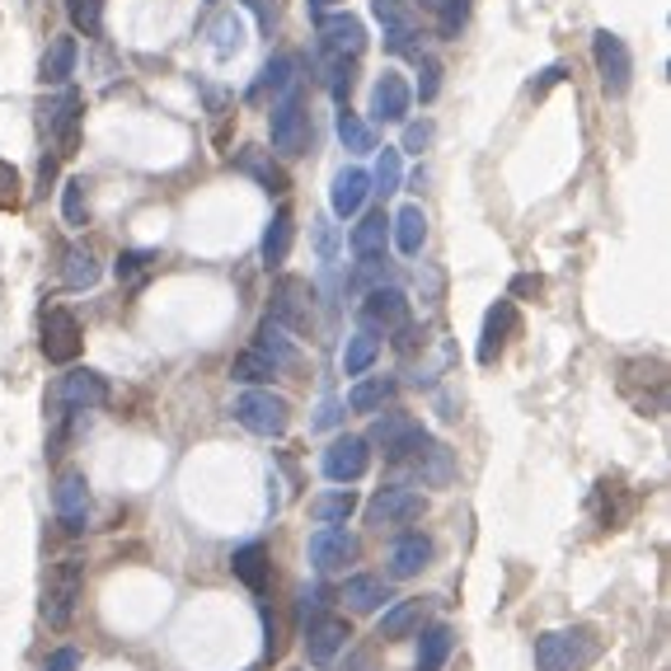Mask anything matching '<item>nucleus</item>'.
<instances>
[{
	"instance_id": "4",
	"label": "nucleus",
	"mask_w": 671,
	"mask_h": 671,
	"mask_svg": "<svg viewBox=\"0 0 671 671\" xmlns=\"http://www.w3.org/2000/svg\"><path fill=\"white\" fill-rule=\"evenodd\" d=\"M268 136H273V151L287 155V160H296V155L310 151V113H305L301 89H287L283 99H273Z\"/></svg>"
},
{
	"instance_id": "32",
	"label": "nucleus",
	"mask_w": 671,
	"mask_h": 671,
	"mask_svg": "<svg viewBox=\"0 0 671 671\" xmlns=\"http://www.w3.org/2000/svg\"><path fill=\"white\" fill-rule=\"evenodd\" d=\"M236 169H240V175H249V179H259L263 193H287L291 189L287 175L268 160V151H259V146H240L236 151Z\"/></svg>"
},
{
	"instance_id": "15",
	"label": "nucleus",
	"mask_w": 671,
	"mask_h": 671,
	"mask_svg": "<svg viewBox=\"0 0 671 671\" xmlns=\"http://www.w3.org/2000/svg\"><path fill=\"white\" fill-rule=\"evenodd\" d=\"M52 507H57V522L67 536H81V530L89 526V483L85 475H75L67 470L57 479V489H52Z\"/></svg>"
},
{
	"instance_id": "19",
	"label": "nucleus",
	"mask_w": 671,
	"mask_h": 671,
	"mask_svg": "<svg viewBox=\"0 0 671 671\" xmlns=\"http://www.w3.org/2000/svg\"><path fill=\"white\" fill-rule=\"evenodd\" d=\"M409 104H414V89L399 71H385L376 85H371V118L376 122H404L409 118Z\"/></svg>"
},
{
	"instance_id": "56",
	"label": "nucleus",
	"mask_w": 671,
	"mask_h": 671,
	"mask_svg": "<svg viewBox=\"0 0 671 671\" xmlns=\"http://www.w3.org/2000/svg\"><path fill=\"white\" fill-rule=\"evenodd\" d=\"M43 671H81V652H75V648H57Z\"/></svg>"
},
{
	"instance_id": "38",
	"label": "nucleus",
	"mask_w": 671,
	"mask_h": 671,
	"mask_svg": "<svg viewBox=\"0 0 671 671\" xmlns=\"http://www.w3.org/2000/svg\"><path fill=\"white\" fill-rule=\"evenodd\" d=\"M338 142H343V151L348 155H371L376 151V132H371V122L367 118H357L352 108H338Z\"/></svg>"
},
{
	"instance_id": "29",
	"label": "nucleus",
	"mask_w": 671,
	"mask_h": 671,
	"mask_svg": "<svg viewBox=\"0 0 671 671\" xmlns=\"http://www.w3.org/2000/svg\"><path fill=\"white\" fill-rule=\"evenodd\" d=\"M432 564V540L428 536H404L395 550H390V577L404 583V577H418Z\"/></svg>"
},
{
	"instance_id": "55",
	"label": "nucleus",
	"mask_w": 671,
	"mask_h": 671,
	"mask_svg": "<svg viewBox=\"0 0 671 671\" xmlns=\"http://www.w3.org/2000/svg\"><path fill=\"white\" fill-rule=\"evenodd\" d=\"M244 5L259 14V28H263V34H273V24H277V0H244Z\"/></svg>"
},
{
	"instance_id": "25",
	"label": "nucleus",
	"mask_w": 671,
	"mask_h": 671,
	"mask_svg": "<svg viewBox=\"0 0 671 671\" xmlns=\"http://www.w3.org/2000/svg\"><path fill=\"white\" fill-rule=\"evenodd\" d=\"M230 568H236L240 583L254 591V597H263L268 591V577H273V564H268V544L263 540H249L236 550V559H230Z\"/></svg>"
},
{
	"instance_id": "27",
	"label": "nucleus",
	"mask_w": 671,
	"mask_h": 671,
	"mask_svg": "<svg viewBox=\"0 0 671 671\" xmlns=\"http://www.w3.org/2000/svg\"><path fill=\"white\" fill-rule=\"evenodd\" d=\"M423 615H428V601H423V597L395 601V606H390V611L381 615L376 634L385 638V644H395V638H409V634H418V630H423Z\"/></svg>"
},
{
	"instance_id": "36",
	"label": "nucleus",
	"mask_w": 671,
	"mask_h": 671,
	"mask_svg": "<svg viewBox=\"0 0 671 671\" xmlns=\"http://www.w3.org/2000/svg\"><path fill=\"white\" fill-rule=\"evenodd\" d=\"M99 259L89 254V249H67V263H61V283H67L71 291H89V287H99Z\"/></svg>"
},
{
	"instance_id": "42",
	"label": "nucleus",
	"mask_w": 671,
	"mask_h": 671,
	"mask_svg": "<svg viewBox=\"0 0 671 671\" xmlns=\"http://www.w3.org/2000/svg\"><path fill=\"white\" fill-rule=\"evenodd\" d=\"M329 601H334L329 583H305L301 591H296V620H301V630H310L315 620L329 615Z\"/></svg>"
},
{
	"instance_id": "21",
	"label": "nucleus",
	"mask_w": 671,
	"mask_h": 671,
	"mask_svg": "<svg viewBox=\"0 0 671 671\" xmlns=\"http://www.w3.org/2000/svg\"><path fill=\"white\" fill-rule=\"evenodd\" d=\"M254 352L268 357L277 371H296V367H301V348H296V343L287 338V329H283V324H277L273 315L259 320V329H254Z\"/></svg>"
},
{
	"instance_id": "51",
	"label": "nucleus",
	"mask_w": 671,
	"mask_h": 671,
	"mask_svg": "<svg viewBox=\"0 0 671 671\" xmlns=\"http://www.w3.org/2000/svg\"><path fill=\"white\" fill-rule=\"evenodd\" d=\"M371 10H376V20H381L385 34H399V28H409V24H414L409 14H404L399 0H371Z\"/></svg>"
},
{
	"instance_id": "31",
	"label": "nucleus",
	"mask_w": 671,
	"mask_h": 671,
	"mask_svg": "<svg viewBox=\"0 0 671 671\" xmlns=\"http://www.w3.org/2000/svg\"><path fill=\"white\" fill-rule=\"evenodd\" d=\"M291 240H296V212L277 207L268 230H263V263H268V268H283L287 254H291Z\"/></svg>"
},
{
	"instance_id": "7",
	"label": "nucleus",
	"mask_w": 671,
	"mask_h": 671,
	"mask_svg": "<svg viewBox=\"0 0 671 671\" xmlns=\"http://www.w3.org/2000/svg\"><path fill=\"white\" fill-rule=\"evenodd\" d=\"M236 423L244 432H254V436H283L287 423H291V404L283 395H273V390H244V395L236 399Z\"/></svg>"
},
{
	"instance_id": "47",
	"label": "nucleus",
	"mask_w": 671,
	"mask_h": 671,
	"mask_svg": "<svg viewBox=\"0 0 671 671\" xmlns=\"http://www.w3.org/2000/svg\"><path fill=\"white\" fill-rule=\"evenodd\" d=\"M465 24H470V0H442V5H436V34L446 43L460 38Z\"/></svg>"
},
{
	"instance_id": "50",
	"label": "nucleus",
	"mask_w": 671,
	"mask_h": 671,
	"mask_svg": "<svg viewBox=\"0 0 671 671\" xmlns=\"http://www.w3.org/2000/svg\"><path fill=\"white\" fill-rule=\"evenodd\" d=\"M24 202V179L10 160H0V212H14Z\"/></svg>"
},
{
	"instance_id": "9",
	"label": "nucleus",
	"mask_w": 671,
	"mask_h": 671,
	"mask_svg": "<svg viewBox=\"0 0 671 671\" xmlns=\"http://www.w3.org/2000/svg\"><path fill=\"white\" fill-rule=\"evenodd\" d=\"M81 320L71 315L67 305H52V310H43V338H38V348H43V357L48 362H75L81 357Z\"/></svg>"
},
{
	"instance_id": "1",
	"label": "nucleus",
	"mask_w": 671,
	"mask_h": 671,
	"mask_svg": "<svg viewBox=\"0 0 671 671\" xmlns=\"http://www.w3.org/2000/svg\"><path fill=\"white\" fill-rule=\"evenodd\" d=\"M597 658H601V638L587 624L550 630L536 638V671H587Z\"/></svg>"
},
{
	"instance_id": "62",
	"label": "nucleus",
	"mask_w": 671,
	"mask_h": 671,
	"mask_svg": "<svg viewBox=\"0 0 671 671\" xmlns=\"http://www.w3.org/2000/svg\"><path fill=\"white\" fill-rule=\"evenodd\" d=\"M423 5H428V10H436V5H442V0H423Z\"/></svg>"
},
{
	"instance_id": "44",
	"label": "nucleus",
	"mask_w": 671,
	"mask_h": 671,
	"mask_svg": "<svg viewBox=\"0 0 671 671\" xmlns=\"http://www.w3.org/2000/svg\"><path fill=\"white\" fill-rule=\"evenodd\" d=\"M230 376H236L240 385H254V390H259V385H268V381L277 376V367H273L263 352L249 348V352H240L236 362H230Z\"/></svg>"
},
{
	"instance_id": "5",
	"label": "nucleus",
	"mask_w": 671,
	"mask_h": 671,
	"mask_svg": "<svg viewBox=\"0 0 671 671\" xmlns=\"http://www.w3.org/2000/svg\"><path fill=\"white\" fill-rule=\"evenodd\" d=\"M591 61H597V75H601V95L606 99H624L634 85V57L624 48V38L611 34V28H597L591 34Z\"/></svg>"
},
{
	"instance_id": "24",
	"label": "nucleus",
	"mask_w": 671,
	"mask_h": 671,
	"mask_svg": "<svg viewBox=\"0 0 671 671\" xmlns=\"http://www.w3.org/2000/svg\"><path fill=\"white\" fill-rule=\"evenodd\" d=\"M296 57L291 52H277V57H268L263 61V71H259V81H254V89H249V104H259V99H283L287 89H296Z\"/></svg>"
},
{
	"instance_id": "6",
	"label": "nucleus",
	"mask_w": 671,
	"mask_h": 671,
	"mask_svg": "<svg viewBox=\"0 0 671 671\" xmlns=\"http://www.w3.org/2000/svg\"><path fill=\"white\" fill-rule=\"evenodd\" d=\"M81 587H85V568L81 559H61L48 573V587H43V620L52 630H67L75 620V606H81Z\"/></svg>"
},
{
	"instance_id": "57",
	"label": "nucleus",
	"mask_w": 671,
	"mask_h": 671,
	"mask_svg": "<svg viewBox=\"0 0 671 671\" xmlns=\"http://www.w3.org/2000/svg\"><path fill=\"white\" fill-rule=\"evenodd\" d=\"M395 334H399V338H395V348H399V352H418V343H428L423 329H414V324H399Z\"/></svg>"
},
{
	"instance_id": "14",
	"label": "nucleus",
	"mask_w": 671,
	"mask_h": 671,
	"mask_svg": "<svg viewBox=\"0 0 671 671\" xmlns=\"http://www.w3.org/2000/svg\"><path fill=\"white\" fill-rule=\"evenodd\" d=\"M371 470V446H367V436H334L329 451H324V479H334V483H357Z\"/></svg>"
},
{
	"instance_id": "37",
	"label": "nucleus",
	"mask_w": 671,
	"mask_h": 671,
	"mask_svg": "<svg viewBox=\"0 0 671 671\" xmlns=\"http://www.w3.org/2000/svg\"><path fill=\"white\" fill-rule=\"evenodd\" d=\"M390 240V221H385V212H367L362 221L352 226V254L357 259H376L381 249Z\"/></svg>"
},
{
	"instance_id": "40",
	"label": "nucleus",
	"mask_w": 671,
	"mask_h": 671,
	"mask_svg": "<svg viewBox=\"0 0 671 671\" xmlns=\"http://www.w3.org/2000/svg\"><path fill=\"white\" fill-rule=\"evenodd\" d=\"M451 644H456V634H451L446 624L423 630V638H418V671H442L451 658Z\"/></svg>"
},
{
	"instance_id": "53",
	"label": "nucleus",
	"mask_w": 671,
	"mask_h": 671,
	"mask_svg": "<svg viewBox=\"0 0 671 671\" xmlns=\"http://www.w3.org/2000/svg\"><path fill=\"white\" fill-rule=\"evenodd\" d=\"M564 81H568V67H559V61H554V67H544L536 81H530V99H544L554 85H564Z\"/></svg>"
},
{
	"instance_id": "61",
	"label": "nucleus",
	"mask_w": 671,
	"mask_h": 671,
	"mask_svg": "<svg viewBox=\"0 0 671 671\" xmlns=\"http://www.w3.org/2000/svg\"><path fill=\"white\" fill-rule=\"evenodd\" d=\"M305 5H310V14H315V20H324V10H329L334 0H305Z\"/></svg>"
},
{
	"instance_id": "16",
	"label": "nucleus",
	"mask_w": 671,
	"mask_h": 671,
	"mask_svg": "<svg viewBox=\"0 0 671 671\" xmlns=\"http://www.w3.org/2000/svg\"><path fill=\"white\" fill-rule=\"evenodd\" d=\"M320 48H324V57L357 61L367 52V24L357 20V14H324L320 20Z\"/></svg>"
},
{
	"instance_id": "34",
	"label": "nucleus",
	"mask_w": 671,
	"mask_h": 671,
	"mask_svg": "<svg viewBox=\"0 0 671 671\" xmlns=\"http://www.w3.org/2000/svg\"><path fill=\"white\" fill-rule=\"evenodd\" d=\"M207 34H212V57H216V61H230V57L244 52V20H240L236 10H221V14H216Z\"/></svg>"
},
{
	"instance_id": "48",
	"label": "nucleus",
	"mask_w": 671,
	"mask_h": 671,
	"mask_svg": "<svg viewBox=\"0 0 671 671\" xmlns=\"http://www.w3.org/2000/svg\"><path fill=\"white\" fill-rule=\"evenodd\" d=\"M414 95L432 104L436 95H442V61L436 57H418V85H414Z\"/></svg>"
},
{
	"instance_id": "26",
	"label": "nucleus",
	"mask_w": 671,
	"mask_h": 671,
	"mask_svg": "<svg viewBox=\"0 0 671 671\" xmlns=\"http://www.w3.org/2000/svg\"><path fill=\"white\" fill-rule=\"evenodd\" d=\"M338 597L348 601V611H357V615H376L390 601V583L376 573H357V577H348V587H343Z\"/></svg>"
},
{
	"instance_id": "49",
	"label": "nucleus",
	"mask_w": 671,
	"mask_h": 671,
	"mask_svg": "<svg viewBox=\"0 0 671 671\" xmlns=\"http://www.w3.org/2000/svg\"><path fill=\"white\" fill-rule=\"evenodd\" d=\"M432 136H436V128H432V118H418V122H404V142H399V155H423V151L432 146Z\"/></svg>"
},
{
	"instance_id": "39",
	"label": "nucleus",
	"mask_w": 671,
	"mask_h": 671,
	"mask_svg": "<svg viewBox=\"0 0 671 671\" xmlns=\"http://www.w3.org/2000/svg\"><path fill=\"white\" fill-rule=\"evenodd\" d=\"M357 512V493L352 489H338V493H320L310 498V517H315L320 526H343Z\"/></svg>"
},
{
	"instance_id": "11",
	"label": "nucleus",
	"mask_w": 671,
	"mask_h": 671,
	"mask_svg": "<svg viewBox=\"0 0 671 671\" xmlns=\"http://www.w3.org/2000/svg\"><path fill=\"white\" fill-rule=\"evenodd\" d=\"M423 517V493L404 489V483H385L376 489V498L367 503V526H409Z\"/></svg>"
},
{
	"instance_id": "23",
	"label": "nucleus",
	"mask_w": 671,
	"mask_h": 671,
	"mask_svg": "<svg viewBox=\"0 0 671 671\" xmlns=\"http://www.w3.org/2000/svg\"><path fill=\"white\" fill-rule=\"evenodd\" d=\"M75 61H81V43H75V34H57L48 43V52H43V61H38V81L43 85H67L75 75Z\"/></svg>"
},
{
	"instance_id": "60",
	"label": "nucleus",
	"mask_w": 671,
	"mask_h": 671,
	"mask_svg": "<svg viewBox=\"0 0 671 671\" xmlns=\"http://www.w3.org/2000/svg\"><path fill=\"white\" fill-rule=\"evenodd\" d=\"M338 418H343V414H338V404H324V409H320V418H315V428H334Z\"/></svg>"
},
{
	"instance_id": "3",
	"label": "nucleus",
	"mask_w": 671,
	"mask_h": 671,
	"mask_svg": "<svg viewBox=\"0 0 671 671\" xmlns=\"http://www.w3.org/2000/svg\"><path fill=\"white\" fill-rule=\"evenodd\" d=\"M428 442H432L428 428L418 423L414 414H399V409H390L385 418H376V423H371V432H367V446H381V456H385L390 465L414 460Z\"/></svg>"
},
{
	"instance_id": "54",
	"label": "nucleus",
	"mask_w": 671,
	"mask_h": 671,
	"mask_svg": "<svg viewBox=\"0 0 671 671\" xmlns=\"http://www.w3.org/2000/svg\"><path fill=\"white\" fill-rule=\"evenodd\" d=\"M315 249H320V259L329 263L334 259V249H338V230L329 221H315Z\"/></svg>"
},
{
	"instance_id": "13",
	"label": "nucleus",
	"mask_w": 671,
	"mask_h": 671,
	"mask_svg": "<svg viewBox=\"0 0 671 671\" xmlns=\"http://www.w3.org/2000/svg\"><path fill=\"white\" fill-rule=\"evenodd\" d=\"M357 320L371 334L399 329V324H409V296H404V287H371L362 296V305H357Z\"/></svg>"
},
{
	"instance_id": "28",
	"label": "nucleus",
	"mask_w": 671,
	"mask_h": 671,
	"mask_svg": "<svg viewBox=\"0 0 671 671\" xmlns=\"http://www.w3.org/2000/svg\"><path fill=\"white\" fill-rule=\"evenodd\" d=\"M414 475L428 483V489H446L456 479V451L442 446V442H428L423 451L414 456Z\"/></svg>"
},
{
	"instance_id": "20",
	"label": "nucleus",
	"mask_w": 671,
	"mask_h": 671,
	"mask_svg": "<svg viewBox=\"0 0 671 671\" xmlns=\"http://www.w3.org/2000/svg\"><path fill=\"white\" fill-rule=\"evenodd\" d=\"M348 638H352V630H348V620H338V615H324V620H315L305 630V658L315 662V667H329L343 648H348Z\"/></svg>"
},
{
	"instance_id": "30",
	"label": "nucleus",
	"mask_w": 671,
	"mask_h": 671,
	"mask_svg": "<svg viewBox=\"0 0 671 671\" xmlns=\"http://www.w3.org/2000/svg\"><path fill=\"white\" fill-rule=\"evenodd\" d=\"M390 236H395V249L404 259H414V254H423V240H428V216L423 207H399L395 212V221H390Z\"/></svg>"
},
{
	"instance_id": "22",
	"label": "nucleus",
	"mask_w": 671,
	"mask_h": 671,
	"mask_svg": "<svg viewBox=\"0 0 671 671\" xmlns=\"http://www.w3.org/2000/svg\"><path fill=\"white\" fill-rule=\"evenodd\" d=\"M367 197H371V175L367 169H338L334 175V189H329V207H334V216H343V221H348V216H357L367 207Z\"/></svg>"
},
{
	"instance_id": "52",
	"label": "nucleus",
	"mask_w": 671,
	"mask_h": 671,
	"mask_svg": "<svg viewBox=\"0 0 671 671\" xmlns=\"http://www.w3.org/2000/svg\"><path fill=\"white\" fill-rule=\"evenodd\" d=\"M146 263H151L146 249H128V254H118V263H113L118 283H132V277H142V273H146Z\"/></svg>"
},
{
	"instance_id": "45",
	"label": "nucleus",
	"mask_w": 671,
	"mask_h": 671,
	"mask_svg": "<svg viewBox=\"0 0 671 671\" xmlns=\"http://www.w3.org/2000/svg\"><path fill=\"white\" fill-rule=\"evenodd\" d=\"M67 14H71L75 34H85V38L104 34V0H67Z\"/></svg>"
},
{
	"instance_id": "17",
	"label": "nucleus",
	"mask_w": 671,
	"mask_h": 671,
	"mask_svg": "<svg viewBox=\"0 0 671 671\" xmlns=\"http://www.w3.org/2000/svg\"><path fill=\"white\" fill-rule=\"evenodd\" d=\"M81 108L85 99L75 95V89H61V95L48 104V136L57 142V155H75V146H81Z\"/></svg>"
},
{
	"instance_id": "59",
	"label": "nucleus",
	"mask_w": 671,
	"mask_h": 671,
	"mask_svg": "<svg viewBox=\"0 0 671 671\" xmlns=\"http://www.w3.org/2000/svg\"><path fill=\"white\" fill-rule=\"evenodd\" d=\"M338 671H376V658H371L367 648H352V652H348V662H343Z\"/></svg>"
},
{
	"instance_id": "33",
	"label": "nucleus",
	"mask_w": 671,
	"mask_h": 671,
	"mask_svg": "<svg viewBox=\"0 0 671 671\" xmlns=\"http://www.w3.org/2000/svg\"><path fill=\"white\" fill-rule=\"evenodd\" d=\"M395 390H399L395 376H367V381H357L348 390V409L352 414H381L385 404L395 399Z\"/></svg>"
},
{
	"instance_id": "18",
	"label": "nucleus",
	"mask_w": 671,
	"mask_h": 671,
	"mask_svg": "<svg viewBox=\"0 0 671 671\" xmlns=\"http://www.w3.org/2000/svg\"><path fill=\"white\" fill-rule=\"evenodd\" d=\"M512 329H517V305H512V296H503L498 305H489V315H483V329H479V348H475V357H479L483 367H493V362H498V352L507 348Z\"/></svg>"
},
{
	"instance_id": "2",
	"label": "nucleus",
	"mask_w": 671,
	"mask_h": 671,
	"mask_svg": "<svg viewBox=\"0 0 671 671\" xmlns=\"http://www.w3.org/2000/svg\"><path fill=\"white\" fill-rule=\"evenodd\" d=\"M620 395L644 418H662L667 409V367L658 357H634L620 367Z\"/></svg>"
},
{
	"instance_id": "10",
	"label": "nucleus",
	"mask_w": 671,
	"mask_h": 671,
	"mask_svg": "<svg viewBox=\"0 0 671 671\" xmlns=\"http://www.w3.org/2000/svg\"><path fill=\"white\" fill-rule=\"evenodd\" d=\"M52 404H57V409H67V414L104 409V404H108V381L99 376V371H89V367H75V371H67V376L57 381Z\"/></svg>"
},
{
	"instance_id": "8",
	"label": "nucleus",
	"mask_w": 671,
	"mask_h": 671,
	"mask_svg": "<svg viewBox=\"0 0 671 671\" xmlns=\"http://www.w3.org/2000/svg\"><path fill=\"white\" fill-rule=\"evenodd\" d=\"M268 315L283 324L291 334H305L310 324H315V287L305 283V277H291L283 273L273 283V301H268Z\"/></svg>"
},
{
	"instance_id": "41",
	"label": "nucleus",
	"mask_w": 671,
	"mask_h": 671,
	"mask_svg": "<svg viewBox=\"0 0 671 671\" xmlns=\"http://www.w3.org/2000/svg\"><path fill=\"white\" fill-rule=\"evenodd\" d=\"M399 189H404V155H399V146H385V151H376V169H371V193L390 197V193H399Z\"/></svg>"
},
{
	"instance_id": "43",
	"label": "nucleus",
	"mask_w": 671,
	"mask_h": 671,
	"mask_svg": "<svg viewBox=\"0 0 671 671\" xmlns=\"http://www.w3.org/2000/svg\"><path fill=\"white\" fill-rule=\"evenodd\" d=\"M352 85H357V61H348V57H329V67H324V89L334 95L338 108H348Z\"/></svg>"
},
{
	"instance_id": "58",
	"label": "nucleus",
	"mask_w": 671,
	"mask_h": 671,
	"mask_svg": "<svg viewBox=\"0 0 671 671\" xmlns=\"http://www.w3.org/2000/svg\"><path fill=\"white\" fill-rule=\"evenodd\" d=\"M544 291V283L536 273H522V277H512V296H540Z\"/></svg>"
},
{
	"instance_id": "46",
	"label": "nucleus",
	"mask_w": 671,
	"mask_h": 671,
	"mask_svg": "<svg viewBox=\"0 0 671 671\" xmlns=\"http://www.w3.org/2000/svg\"><path fill=\"white\" fill-rule=\"evenodd\" d=\"M61 216H67V226H85L89 221L85 179H67V183H61Z\"/></svg>"
},
{
	"instance_id": "12",
	"label": "nucleus",
	"mask_w": 671,
	"mask_h": 671,
	"mask_svg": "<svg viewBox=\"0 0 671 671\" xmlns=\"http://www.w3.org/2000/svg\"><path fill=\"white\" fill-rule=\"evenodd\" d=\"M357 554H362V544H357V536L352 530H343V526H320L315 536H310V564H315L320 577L343 573Z\"/></svg>"
},
{
	"instance_id": "35",
	"label": "nucleus",
	"mask_w": 671,
	"mask_h": 671,
	"mask_svg": "<svg viewBox=\"0 0 671 671\" xmlns=\"http://www.w3.org/2000/svg\"><path fill=\"white\" fill-rule=\"evenodd\" d=\"M376 357H381V338L371 329H357L348 338V348H343V376H367L376 367Z\"/></svg>"
}]
</instances>
